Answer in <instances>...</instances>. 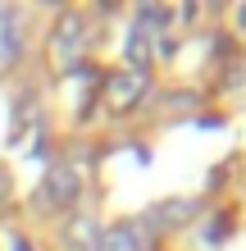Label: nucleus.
<instances>
[{"label":"nucleus","instance_id":"nucleus-1","mask_svg":"<svg viewBox=\"0 0 246 251\" xmlns=\"http://www.w3.org/2000/svg\"><path fill=\"white\" fill-rule=\"evenodd\" d=\"M78 187H82V178H78L73 165H50L41 187H37V205L41 210H64V205L78 197Z\"/></svg>","mask_w":246,"mask_h":251},{"label":"nucleus","instance_id":"nucleus-2","mask_svg":"<svg viewBox=\"0 0 246 251\" xmlns=\"http://www.w3.org/2000/svg\"><path fill=\"white\" fill-rule=\"evenodd\" d=\"M141 92H146V73H137V69H123V73H110L105 78V100H110V110H133Z\"/></svg>","mask_w":246,"mask_h":251},{"label":"nucleus","instance_id":"nucleus-3","mask_svg":"<svg viewBox=\"0 0 246 251\" xmlns=\"http://www.w3.org/2000/svg\"><path fill=\"white\" fill-rule=\"evenodd\" d=\"M82 32H87V23H82V14L78 9H64L60 19H55V55H60L64 64H73L78 55H82Z\"/></svg>","mask_w":246,"mask_h":251},{"label":"nucleus","instance_id":"nucleus-4","mask_svg":"<svg viewBox=\"0 0 246 251\" xmlns=\"http://www.w3.org/2000/svg\"><path fill=\"white\" fill-rule=\"evenodd\" d=\"M151 238H146V228L141 224H114L100 233V247L96 251H146Z\"/></svg>","mask_w":246,"mask_h":251},{"label":"nucleus","instance_id":"nucleus-5","mask_svg":"<svg viewBox=\"0 0 246 251\" xmlns=\"http://www.w3.org/2000/svg\"><path fill=\"white\" fill-rule=\"evenodd\" d=\"M196 215V201H187V197H173V201H160L155 210L146 215L151 224H160V228H178V224H187V219Z\"/></svg>","mask_w":246,"mask_h":251},{"label":"nucleus","instance_id":"nucleus-6","mask_svg":"<svg viewBox=\"0 0 246 251\" xmlns=\"http://www.w3.org/2000/svg\"><path fill=\"white\" fill-rule=\"evenodd\" d=\"M64 242H68V251H96V247H100V228H96V219H78V224L64 233Z\"/></svg>","mask_w":246,"mask_h":251},{"label":"nucleus","instance_id":"nucleus-7","mask_svg":"<svg viewBox=\"0 0 246 251\" xmlns=\"http://www.w3.org/2000/svg\"><path fill=\"white\" fill-rule=\"evenodd\" d=\"M123 50H128V64H133L137 73L151 64V41H146V32H141V27H133V37H128V46H123Z\"/></svg>","mask_w":246,"mask_h":251},{"label":"nucleus","instance_id":"nucleus-8","mask_svg":"<svg viewBox=\"0 0 246 251\" xmlns=\"http://www.w3.org/2000/svg\"><path fill=\"white\" fill-rule=\"evenodd\" d=\"M164 23H169V9H155V5H141V9H137V27H141V32L164 27Z\"/></svg>","mask_w":246,"mask_h":251},{"label":"nucleus","instance_id":"nucleus-9","mask_svg":"<svg viewBox=\"0 0 246 251\" xmlns=\"http://www.w3.org/2000/svg\"><path fill=\"white\" fill-rule=\"evenodd\" d=\"M19 27H14V23H5V27H0V60H19Z\"/></svg>","mask_w":246,"mask_h":251},{"label":"nucleus","instance_id":"nucleus-10","mask_svg":"<svg viewBox=\"0 0 246 251\" xmlns=\"http://www.w3.org/2000/svg\"><path fill=\"white\" fill-rule=\"evenodd\" d=\"M73 78H78V82H96L100 73H96V64H78V69H73Z\"/></svg>","mask_w":246,"mask_h":251},{"label":"nucleus","instance_id":"nucleus-11","mask_svg":"<svg viewBox=\"0 0 246 251\" xmlns=\"http://www.w3.org/2000/svg\"><path fill=\"white\" fill-rule=\"evenodd\" d=\"M9 251H32V247H27V238H19V233H14V238H9Z\"/></svg>","mask_w":246,"mask_h":251},{"label":"nucleus","instance_id":"nucleus-12","mask_svg":"<svg viewBox=\"0 0 246 251\" xmlns=\"http://www.w3.org/2000/svg\"><path fill=\"white\" fill-rule=\"evenodd\" d=\"M237 19H242V27H246V9H242V14H237Z\"/></svg>","mask_w":246,"mask_h":251}]
</instances>
